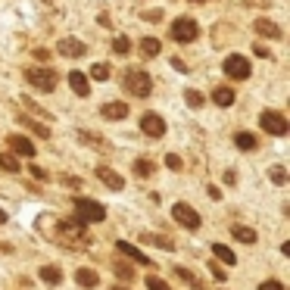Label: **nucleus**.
<instances>
[{"label": "nucleus", "mask_w": 290, "mask_h": 290, "mask_svg": "<svg viewBox=\"0 0 290 290\" xmlns=\"http://www.w3.org/2000/svg\"><path fill=\"white\" fill-rule=\"evenodd\" d=\"M37 231L44 234V237H50V240H56V243H63L66 250H75V253H81V250H88L91 246V231L85 228V222H78V219H53V216H41L37 219Z\"/></svg>", "instance_id": "f257e3e1"}, {"label": "nucleus", "mask_w": 290, "mask_h": 290, "mask_svg": "<svg viewBox=\"0 0 290 290\" xmlns=\"http://www.w3.org/2000/svg\"><path fill=\"white\" fill-rule=\"evenodd\" d=\"M122 81H125V91H128L131 97H150V91H153L150 72H144V69H138V66H131V69L122 72Z\"/></svg>", "instance_id": "f03ea898"}, {"label": "nucleus", "mask_w": 290, "mask_h": 290, "mask_svg": "<svg viewBox=\"0 0 290 290\" xmlns=\"http://www.w3.org/2000/svg\"><path fill=\"white\" fill-rule=\"evenodd\" d=\"M75 219H78V222H85V225H91V222H103V219H106V209H103L97 200L75 197Z\"/></svg>", "instance_id": "7ed1b4c3"}, {"label": "nucleus", "mask_w": 290, "mask_h": 290, "mask_svg": "<svg viewBox=\"0 0 290 290\" xmlns=\"http://www.w3.org/2000/svg\"><path fill=\"white\" fill-rule=\"evenodd\" d=\"M25 78H28V85H31V88L44 91V94H50V91L56 88V81H60V78H56V72H53V69H47V66H44V69H37V66H34V69H28V72H25Z\"/></svg>", "instance_id": "20e7f679"}, {"label": "nucleus", "mask_w": 290, "mask_h": 290, "mask_svg": "<svg viewBox=\"0 0 290 290\" xmlns=\"http://www.w3.org/2000/svg\"><path fill=\"white\" fill-rule=\"evenodd\" d=\"M259 125H262L268 134H275V138H284V134L290 131V122H287L281 112H275V109H265V112L259 115Z\"/></svg>", "instance_id": "39448f33"}, {"label": "nucleus", "mask_w": 290, "mask_h": 290, "mask_svg": "<svg viewBox=\"0 0 290 290\" xmlns=\"http://www.w3.org/2000/svg\"><path fill=\"white\" fill-rule=\"evenodd\" d=\"M172 37L178 41V44H190V41L200 37V25H197L194 19L181 16V19H175V25H172Z\"/></svg>", "instance_id": "423d86ee"}, {"label": "nucleus", "mask_w": 290, "mask_h": 290, "mask_svg": "<svg viewBox=\"0 0 290 290\" xmlns=\"http://www.w3.org/2000/svg\"><path fill=\"white\" fill-rule=\"evenodd\" d=\"M172 219H175L178 225H184V228H190V231H197V228L203 225V219H200V212L194 209V206H187V203H175V206H172Z\"/></svg>", "instance_id": "0eeeda50"}, {"label": "nucleus", "mask_w": 290, "mask_h": 290, "mask_svg": "<svg viewBox=\"0 0 290 290\" xmlns=\"http://www.w3.org/2000/svg\"><path fill=\"white\" fill-rule=\"evenodd\" d=\"M225 75H228L231 81H243V78H250V75H253L250 60H246V56H240V53L228 56V60H225Z\"/></svg>", "instance_id": "6e6552de"}, {"label": "nucleus", "mask_w": 290, "mask_h": 290, "mask_svg": "<svg viewBox=\"0 0 290 290\" xmlns=\"http://www.w3.org/2000/svg\"><path fill=\"white\" fill-rule=\"evenodd\" d=\"M141 131H144L147 138H162V134H165V119L156 115V112H144V115H141Z\"/></svg>", "instance_id": "1a4fd4ad"}, {"label": "nucleus", "mask_w": 290, "mask_h": 290, "mask_svg": "<svg viewBox=\"0 0 290 290\" xmlns=\"http://www.w3.org/2000/svg\"><path fill=\"white\" fill-rule=\"evenodd\" d=\"M56 50L63 53V56H69V60H81V56H85V44H81V41L78 37H63L60 41V44H56Z\"/></svg>", "instance_id": "9d476101"}, {"label": "nucleus", "mask_w": 290, "mask_h": 290, "mask_svg": "<svg viewBox=\"0 0 290 290\" xmlns=\"http://www.w3.org/2000/svg\"><path fill=\"white\" fill-rule=\"evenodd\" d=\"M94 175H97V178H100V181H103L109 190H122V187H125V178H122L119 172H112L109 165H100V169H97Z\"/></svg>", "instance_id": "9b49d317"}, {"label": "nucleus", "mask_w": 290, "mask_h": 290, "mask_svg": "<svg viewBox=\"0 0 290 290\" xmlns=\"http://www.w3.org/2000/svg\"><path fill=\"white\" fill-rule=\"evenodd\" d=\"M115 250H119L122 256H128V259H134V262H141V265H153V262H150V256H147V253H141V250H138V246H131L128 240H115Z\"/></svg>", "instance_id": "f8f14e48"}, {"label": "nucleus", "mask_w": 290, "mask_h": 290, "mask_svg": "<svg viewBox=\"0 0 290 290\" xmlns=\"http://www.w3.org/2000/svg\"><path fill=\"white\" fill-rule=\"evenodd\" d=\"M10 150L16 153V156H25V159H31L34 156V144L28 141V138H22V134H10Z\"/></svg>", "instance_id": "ddd939ff"}, {"label": "nucleus", "mask_w": 290, "mask_h": 290, "mask_svg": "<svg viewBox=\"0 0 290 290\" xmlns=\"http://www.w3.org/2000/svg\"><path fill=\"white\" fill-rule=\"evenodd\" d=\"M69 88H72L78 97H88V94H91L88 75H85V72H78V69H72V72H69Z\"/></svg>", "instance_id": "4468645a"}, {"label": "nucleus", "mask_w": 290, "mask_h": 290, "mask_svg": "<svg viewBox=\"0 0 290 290\" xmlns=\"http://www.w3.org/2000/svg\"><path fill=\"white\" fill-rule=\"evenodd\" d=\"M253 28H256V34H259V37H268V41H278V37L284 34V31H281V25H275L272 19H256V25H253Z\"/></svg>", "instance_id": "2eb2a0df"}, {"label": "nucleus", "mask_w": 290, "mask_h": 290, "mask_svg": "<svg viewBox=\"0 0 290 290\" xmlns=\"http://www.w3.org/2000/svg\"><path fill=\"white\" fill-rule=\"evenodd\" d=\"M100 112H103V119H109V122H115V119H125V115H128V103L115 100V103H106Z\"/></svg>", "instance_id": "dca6fc26"}, {"label": "nucleus", "mask_w": 290, "mask_h": 290, "mask_svg": "<svg viewBox=\"0 0 290 290\" xmlns=\"http://www.w3.org/2000/svg\"><path fill=\"white\" fill-rule=\"evenodd\" d=\"M75 281H78V287H91V290H94V287L100 284V275H97L94 268H78V272H75Z\"/></svg>", "instance_id": "f3484780"}, {"label": "nucleus", "mask_w": 290, "mask_h": 290, "mask_svg": "<svg viewBox=\"0 0 290 290\" xmlns=\"http://www.w3.org/2000/svg\"><path fill=\"white\" fill-rule=\"evenodd\" d=\"M37 275H41V281H44L47 287H56V284L63 281V272H60L56 265H41V272H37Z\"/></svg>", "instance_id": "a211bd4d"}, {"label": "nucleus", "mask_w": 290, "mask_h": 290, "mask_svg": "<svg viewBox=\"0 0 290 290\" xmlns=\"http://www.w3.org/2000/svg\"><path fill=\"white\" fill-rule=\"evenodd\" d=\"M234 144H237V150H243V153H250V150H256V134H250V131H237L234 134Z\"/></svg>", "instance_id": "6ab92c4d"}, {"label": "nucleus", "mask_w": 290, "mask_h": 290, "mask_svg": "<svg viewBox=\"0 0 290 290\" xmlns=\"http://www.w3.org/2000/svg\"><path fill=\"white\" fill-rule=\"evenodd\" d=\"M231 234H234V240H240V243H256V231L246 228V225H231Z\"/></svg>", "instance_id": "aec40b11"}, {"label": "nucleus", "mask_w": 290, "mask_h": 290, "mask_svg": "<svg viewBox=\"0 0 290 290\" xmlns=\"http://www.w3.org/2000/svg\"><path fill=\"white\" fill-rule=\"evenodd\" d=\"M212 253H216V259H222L225 265H234V262H237L234 250H231V246H225V243H212Z\"/></svg>", "instance_id": "412c9836"}, {"label": "nucleus", "mask_w": 290, "mask_h": 290, "mask_svg": "<svg viewBox=\"0 0 290 290\" xmlns=\"http://www.w3.org/2000/svg\"><path fill=\"white\" fill-rule=\"evenodd\" d=\"M19 125H28L34 134H41V138H50V128L47 125H41V122H34V119H28V115H19Z\"/></svg>", "instance_id": "4be33fe9"}, {"label": "nucleus", "mask_w": 290, "mask_h": 290, "mask_svg": "<svg viewBox=\"0 0 290 290\" xmlns=\"http://www.w3.org/2000/svg\"><path fill=\"white\" fill-rule=\"evenodd\" d=\"M141 240L144 243H153V246H162V250H172V246H175L169 237H162V234H141Z\"/></svg>", "instance_id": "5701e85b"}, {"label": "nucleus", "mask_w": 290, "mask_h": 290, "mask_svg": "<svg viewBox=\"0 0 290 290\" xmlns=\"http://www.w3.org/2000/svg\"><path fill=\"white\" fill-rule=\"evenodd\" d=\"M212 100H216L219 106H231V103H234V91H231V88H216V91H212Z\"/></svg>", "instance_id": "b1692460"}, {"label": "nucleus", "mask_w": 290, "mask_h": 290, "mask_svg": "<svg viewBox=\"0 0 290 290\" xmlns=\"http://www.w3.org/2000/svg\"><path fill=\"white\" fill-rule=\"evenodd\" d=\"M0 169L4 172H19V156L16 153H0Z\"/></svg>", "instance_id": "393cba45"}, {"label": "nucleus", "mask_w": 290, "mask_h": 290, "mask_svg": "<svg viewBox=\"0 0 290 290\" xmlns=\"http://www.w3.org/2000/svg\"><path fill=\"white\" fill-rule=\"evenodd\" d=\"M78 141H81V144H91V147H100V150H106V141H103L100 134H91V131H78Z\"/></svg>", "instance_id": "a878e982"}, {"label": "nucleus", "mask_w": 290, "mask_h": 290, "mask_svg": "<svg viewBox=\"0 0 290 290\" xmlns=\"http://www.w3.org/2000/svg\"><path fill=\"white\" fill-rule=\"evenodd\" d=\"M268 178H272V184L284 187V184H287V169H284V165H272V169H268Z\"/></svg>", "instance_id": "bb28decb"}, {"label": "nucleus", "mask_w": 290, "mask_h": 290, "mask_svg": "<svg viewBox=\"0 0 290 290\" xmlns=\"http://www.w3.org/2000/svg\"><path fill=\"white\" fill-rule=\"evenodd\" d=\"M112 53H119V56H125V53H131V41H128L125 34H119V37L112 41Z\"/></svg>", "instance_id": "cd10ccee"}, {"label": "nucleus", "mask_w": 290, "mask_h": 290, "mask_svg": "<svg viewBox=\"0 0 290 290\" xmlns=\"http://www.w3.org/2000/svg\"><path fill=\"white\" fill-rule=\"evenodd\" d=\"M141 53L144 56H159V41L156 37H144L141 41Z\"/></svg>", "instance_id": "c85d7f7f"}, {"label": "nucleus", "mask_w": 290, "mask_h": 290, "mask_svg": "<svg viewBox=\"0 0 290 290\" xmlns=\"http://www.w3.org/2000/svg\"><path fill=\"white\" fill-rule=\"evenodd\" d=\"M134 175L138 178H150L153 175V162L150 159H134Z\"/></svg>", "instance_id": "c756f323"}, {"label": "nucleus", "mask_w": 290, "mask_h": 290, "mask_svg": "<svg viewBox=\"0 0 290 290\" xmlns=\"http://www.w3.org/2000/svg\"><path fill=\"white\" fill-rule=\"evenodd\" d=\"M115 278L119 281H134V272H131V265H125V262H115Z\"/></svg>", "instance_id": "7c9ffc66"}, {"label": "nucleus", "mask_w": 290, "mask_h": 290, "mask_svg": "<svg viewBox=\"0 0 290 290\" xmlns=\"http://www.w3.org/2000/svg\"><path fill=\"white\" fill-rule=\"evenodd\" d=\"M91 78H94V81H106V78H109V66H106V63H94V66H91Z\"/></svg>", "instance_id": "2f4dec72"}, {"label": "nucleus", "mask_w": 290, "mask_h": 290, "mask_svg": "<svg viewBox=\"0 0 290 290\" xmlns=\"http://www.w3.org/2000/svg\"><path fill=\"white\" fill-rule=\"evenodd\" d=\"M22 103H25V106H28V112H34L37 119H44V122H50V112H44V109H41V106H37L34 100H28V97H22Z\"/></svg>", "instance_id": "473e14b6"}, {"label": "nucleus", "mask_w": 290, "mask_h": 290, "mask_svg": "<svg viewBox=\"0 0 290 290\" xmlns=\"http://www.w3.org/2000/svg\"><path fill=\"white\" fill-rule=\"evenodd\" d=\"M184 100H187V106H194V109H200V106L206 103L200 91H184Z\"/></svg>", "instance_id": "72a5a7b5"}, {"label": "nucleus", "mask_w": 290, "mask_h": 290, "mask_svg": "<svg viewBox=\"0 0 290 290\" xmlns=\"http://www.w3.org/2000/svg\"><path fill=\"white\" fill-rule=\"evenodd\" d=\"M175 275H178L184 284H190V287H200V281L194 278V272H190V268H175Z\"/></svg>", "instance_id": "f704fd0d"}, {"label": "nucleus", "mask_w": 290, "mask_h": 290, "mask_svg": "<svg viewBox=\"0 0 290 290\" xmlns=\"http://www.w3.org/2000/svg\"><path fill=\"white\" fill-rule=\"evenodd\" d=\"M147 290H172V287L165 284V281H159V278H153V275H150V278H147Z\"/></svg>", "instance_id": "c9c22d12"}, {"label": "nucleus", "mask_w": 290, "mask_h": 290, "mask_svg": "<svg viewBox=\"0 0 290 290\" xmlns=\"http://www.w3.org/2000/svg\"><path fill=\"white\" fill-rule=\"evenodd\" d=\"M165 165H169V169H172V172H178V169H181V165H184V162H181V156H175V153H169V156H165Z\"/></svg>", "instance_id": "e433bc0d"}, {"label": "nucleus", "mask_w": 290, "mask_h": 290, "mask_svg": "<svg viewBox=\"0 0 290 290\" xmlns=\"http://www.w3.org/2000/svg\"><path fill=\"white\" fill-rule=\"evenodd\" d=\"M141 19H147V22H162V10H144Z\"/></svg>", "instance_id": "4c0bfd02"}, {"label": "nucleus", "mask_w": 290, "mask_h": 290, "mask_svg": "<svg viewBox=\"0 0 290 290\" xmlns=\"http://www.w3.org/2000/svg\"><path fill=\"white\" fill-rule=\"evenodd\" d=\"M209 272H212V278H216V281H219V284H222V281H228V275H225V272H222V265H216V259H212V262H209Z\"/></svg>", "instance_id": "58836bf2"}, {"label": "nucleus", "mask_w": 290, "mask_h": 290, "mask_svg": "<svg viewBox=\"0 0 290 290\" xmlns=\"http://www.w3.org/2000/svg\"><path fill=\"white\" fill-rule=\"evenodd\" d=\"M259 290H284V284H281V281H275V278H268V281H262V284H259Z\"/></svg>", "instance_id": "ea45409f"}, {"label": "nucleus", "mask_w": 290, "mask_h": 290, "mask_svg": "<svg viewBox=\"0 0 290 290\" xmlns=\"http://www.w3.org/2000/svg\"><path fill=\"white\" fill-rule=\"evenodd\" d=\"M31 53H34V60H41V63L50 60V50H44V47H37V50H31Z\"/></svg>", "instance_id": "a19ab883"}, {"label": "nucleus", "mask_w": 290, "mask_h": 290, "mask_svg": "<svg viewBox=\"0 0 290 290\" xmlns=\"http://www.w3.org/2000/svg\"><path fill=\"white\" fill-rule=\"evenodd\" d=\"M31 175H34L37 181H47V172H44V169H41V165H31Z\"/></svg>", "instance_id": "79ce46f5"}, {"label": "nucleus", "mask_w": 290, "mask_h": 290, "mask_svg": "<svg viewBox=\"0 0 290 290\" xmlns=\"http://www.w3.org/2000/svg\"><path fill=\"white\" fill-rule=\"evenodd\" d=\"M253 53H256V56H262V60H268V56H272L265 44H256V47H253Z\"/></svg>", "instance_id": "37998d69"}, {"label": "nucleus", "mask_w": 290, "mask_h": 290, "mask_svg": "<svg viewBox=\"0 0 290 290\" xmlns=\"http://www.w3.org/2000/svg\"><path fill=\"white\" fill-rule=\"evenodd\" d=\"M63 184H66V187H81V178H66V175H63Z\"/></svg>", "instance_id": "c03bdc74"}, {"label": "nucleus", "mask_w": 290, "mask_h": 290, "mask_svg": "<svg viewBox=\"0 0 290 290\" xmlns=\"http://www.w3.org/2000/svg\"><path fill=\"white\" fill-rule=\"evenodd\" d=\"M225 184H228V187L237 184V172H225Z\"/></svg>", "instance_id": "a18cd8bd"}, {"label": "nucleus", "mask_w": 290, "mask_h": 290, "mask_svg": "<svg viewBox=\"0 0 290 290\" xmlns=\"http://www.w3.org/2000/svg\"><path fill=\"white\" fill-rule=\"evenodd\" d=\"M209 197H212V200H222V190H219L216 184H209Z\"/></svg>", "instance_id": "49530a36"}, {"label": "nucleus", "mask_w": 290, "mask_h": 290, "mask_svg": "<svg viewBox=\"0 0 290 290\" xmlns=\"http://www.w3.org/2000/svg\"><path fill=\"white\" fill-rule=\"evenodd\" d=\"M4 222H7V212H4V209H0V225H4Z\"/></svg>", "instance_id": "de8ad7c7"}, {"label": "nucleus", "mask_w": 290, "mask_h": 290, "mask_svg": "<svg viewBox=\"0 0 290 290\" xmlns=\"http://www.w3.org/2000/svg\"><path fill=\"white\" fill-rule=\"evenodd\" d=\"M112 290H128V287H112Z\"/></svg>", "instance_id": "09e8293b"}]
</instances>
